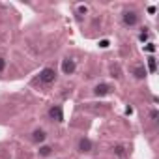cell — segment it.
<instances>
[{"label": "cell", "mask_w": 159, "mask_h": 159, "mask_svg": "<svg viewBox=\"0 0 159 159\" xmlns=\"http://www.w3.org/2000/svg\"><path fill=\"white\" fill-rule=\"evenodd\" d=\"M36 153H38L39 159H49V157L54 153V146H51V144H47V142H45V144H39Z\"/></svg>", "instance_id": "ba28073f"}, {"label": "cell", "mask_w": 159, "mask_h": 159, "mask_svg": "<svg viewBox=\"0 0 159 159\" xmlns=\"http://www.w3.org/2000/svg\"><path fill=\"white\" fill-rule=\"evenodd\" d=\"M47 116H49L51 122L64 124V109H62V105H51L49 111H47Z\"/></svg>", "instance_id": "277c9868"}, {"label": "cell", "mask_w": 159, "mask_h": 159, "mask_svg": "<svg viewBox=\"0 0 159 159\" xmlns=\"http://www.w3.org/2000/svg\"><path fill=\"white\" fill-rule=\"evenodd\" d=\"M131 75L137 79V81H144V79L148 77V71H146L144 64H137V66L131 67Z\"/></svg>", "instance_id": "9c48e42d"}, {"label": "cell", "mask_w": 159, "mask_h": 159, "mask_svg": "<svg viewBox=\"0 0 159 159\" xmlns=\"http://www.w3.org/2000/svg\"><path fill=\"white\" fill-rule=\"evenodd\" d=\"M6 66H8V60H6V56H4V54H0V75H2V73L6 71Z\"/></svg>", "instance_id": "5bb4252c"}, {"label": "cell", "mask_w": 159, "mask_h": 159, "mask_svg": "<svg viewBox=\"0 0 159 159\" xmlns=\"http://www.w3.org/2000/svg\"><path fill=\"white\" fill-rule=\"evenodd\" d=\"M155 11H157V8H155V6H148V13H150V15H153Z\"/></svg>", "instance_id": "ac0fdd59"}, {"label": "cell", "mask_w": 159, "mask_h": 159, "mask_svg": "<svg viewBox=\"0 0 159 159\" xmlns=\"http://www.w3.org/2000/svg\"><path fill=\"white\" fill-rule=\"evenodd\" d=\"M140 21V15L137 10H124L122 11V25L125 28H135Z\"/></svg>", "instance_id": "7a4b0ae2"}, {"label": "cell", "mask_w": 159, "mask_h": 159, "mask_svg": "<svg viewBox=\"0 0 159 159\" xmlns=\"http://www.w3.org/2000/svg\"><path fill=\"white\" fill-rule=\"evenodd\" d=\"M125 114H133V107H127L125 109Z\"/></svg>", "instance_id": "d6986e66"}, {"label": "cell", "mask_w": 159, "mask_h": 159, "mask_svg": "<svg viewBox=\"0 0 159 159\" xmlns=\"http://www.w3.org/2000/svg\"><path fill=\"white\" fill-rule=\"evenodd\" d=\"M139 41H140L142 45H146V43L150 41V32H148V28H142V30L139 32Z\"/></svg>", "instance_id": "8fae6325"}, {"label": "cell", "mask_w": 159, "mask_h": 159, "mask_svg": "<svg viewBox=\"0 0 159 159\" xmlns=\"http://www.w3.org/2000/svg\"><path fill=\"white\" fill-rule=\"evenodd\" d=\"M99 47H101V49H107V47H109V39H101V41H99Z\"/></svg>", "instance_id": "e0dca14e"}, {"label": "cell", "mask_w": 159, "mask_h": 159, "mask_svg": "<svg viewBox=\"0 0 159 159\" xmlns=\"http://www.w3.org/2000/svg\"><path fill=\"white\" fill-rule=\"evenodd\" d=\"M75 71H77V60H73V58H64L62 60V73L66 75V77H71V75H75Z\"/></svg>", "instance_id": "8992f818"}, {"label": "cell", "mask_w": 159, "mask_h": 159, "mask_svg": "<svg viewBox=\"0 0 159 159\" xmlns=\"http://www.w3.org/2000/svg\"><path fill=\"white\" fill-rule=\"evenodd\" d=\"M146 64H148V75H153L155 71H157V60H155V56L152 54V56H148V60H146Z\"/></svg>", "instance_id": "30bf717a"}, {"label": "cell", "mask_w": 159, "mask_h": 159, "mask_svg": "<svg viewBox=\"0 0 159 159\" xmlns=\"http://www.w3.org/2000/svg\"><path fill=\"white\" fill-rule=\"evenodd\" d=\"M150 120H152V122H157V120H159V111H157V109H152V111H150Z\"/></svg>", "instance_id": "9a60e30c"}, {"label": "cell", "mask_w": 159, "mask_h": 159, "mask_svg": "<svg viewBox=\"0 0 159 159\" xmlns=\"http://www.w3.org/2000/svg\"><path fill=\"white\" fill-rule=\"evenodd\" d=\"M77 13L79 15H86L88 13V6H77Z\"/></svg>", "instance_id": "2e32d148"}, {"label": "cell", "mask_w": 159, "mask_h": 159, "mask_svg": "<svg viewBox=\"0 0 159 159\" xmlns=\"http://www.w3.org/2000/svg\"><path fill=\"white\" fill-rule=\"evenodd\" d=\"M142 51H144V52L153 54V52H155V43H153V41H148L146 45H142Z\"/></svg>", "instance_id": "4fadbf2b"}, {"label": "cell", "mask_w": 159, "mask_h": 159, "mask_svg": "<svg viewBox=\"0 0 159 159\" xmlns=\"http://www.w3.org/2000/svg\"><path fill=\"white\" fill-rule=\"evenodd\" d=\"M38 79H39V83H41L43 86H51V84H54V83H56V79H58V71H56L54 67L47 66V67H43V69L39 71Z\"/></svg>", "instance_id": "6da1fadb"}, {"label": "cell", "mask_w": 159, "mask_h": 159, "mask_svg": "<svg viewBox=\"0 0 159 159\" xmlns=\"http://www.w3.org/2000/svg\"><path fill=\"white\" fill-rule=\"evenodd\" d=\"M112 153H114L116 157H124L127 152H125V146H124V144H116V146L112 148Z\"/></svg>", "instance_id": "7c38bea8"}, {"label": "cell", "mask_w": 159, "mask_h": 159, "mask_svg": "<svg viewBox=\"0 0 159 159\" xmlns=\"http://www.w3.org/2000/svg\"><path fill=\"white\" fill-rule=\"evenodd\" d=\"M112 92H114V86L109 84V83H98V84L92 88L94 98H107V96H111Z\"/></svg>", "instance_id": "3957f363"}, {"label": "cell", "mask_w": 159, "mask_h": 159, "mask_svg": "<svg viewBox=\"0 0 159 159\" xmlns=\"http://www.w3.org/2000/svg\"><path fill=\"white\" fill-rule=\"evenodd\" d=\"M47 131L43 129V127H34L32 129V133H30V140L36 144V146H39V144H45L47 142Z\"/></svg>", "instance_id": "5b68a950"}, {"label": "cell", "mask_w": 159, "mask_h": 159, "mask_svg": "<svg viewBox=\"0 0 159 159\" xmlns=\"http://www.w3.org/2000/svg\"><path fill=\"white\" fill-rule=\"evenodd\" d=\"M77 150H79V153H90L94 150V142L88 137H83V139H79V142H77Z\"/></svg>", "instance_id": "52a82bcc"}]
</instances>
